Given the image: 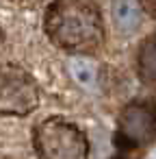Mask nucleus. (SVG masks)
<instances>
[{
	"label": "nucleus",
	"mask_w": 156,
	"mask_h": 159,
	"mask_svg": "<svg viewBox=\"0 0 156 159\" xmlns=\"http://www.w3.org/2000/svg\"><path fill=\"white\" fill-rule=\"evenodd\" d=\"M44 29L48 39L67 52H91L104 39L102 13L93 0H52Z\"/></svg>",
	"instance_id": "nucleus-1"
},
{
	"label": "nucleus",
	"mask_w": 156,
	"mask_h": 159,
	"mask_svg": "<svg viewBox=\"0 0 156 159\" xmlns=\"http://www.w3.org/2000/svg\"><path fill=\"white\" fill-rule=\"evenodd\" d=\"M33 146L39 159H89L87 135L65 118H48L37 124Z\"/></svg>",
	"instance_id": "nucleus-2"
},
{
	"label": "nucleus",
	"mask_w": 156,
	"mask_h": 159,
	"mask_svg": "<svg viewBox=\"0 0 156 159\" xmlns=\"http://www.w3.org/2000/svg\"><path fill=\"white\" fill-rule=\"evenodd\" d=\"M39 105L33 76L18 66H0V116H28Z\"/></svg>",
	"instance_id": "nucleus-3"
},
{
	"label": "nucleus",
	"mask_w": 156,
	"mask_h": 159,
	"mask_svg": "<svg viewBox=\"0 0 156 159\" xmlns=\"http://www.w3.org/2000/svg\"><path fill=\"white\" fill-rule=\"evenodd\" d=\"M156 139V107L152 102H130L117 118L115 142L124 150L150 146Z\"/></svg>",
	"instance_id": "nucleus-4"
},
{
	"label": "nucleus",
	"mask_w": 156,
	"mask_h": 159,
	"mask_svg": "<svg viewBox=\"0 0 156 159\" xmlns=\"http://www.w3.org/2000/svg\"><path fill=\"white\" fill-rule=\"evenodd\" d=\"M137 72L145 85L156 87V35L141 44L137 55Z\"/></svg>",
	"instance_id": "nucleus-5"
},
{
	"label": "nucleus",
	"mask_w": 156,
	"mask_h": 159,
	"mask_svg": "<svg viewBox=\"0 0 156 159\" xmlns=\"http://www.w3.org/2000/svg\"><path fill=\"white\" fill-rule=\"evenodd\" d=\"M141 22V5L139 0H119L115 5V24L124 33H132Z\"/></svg>",
	"instance_id": "nucleus-6"
},
{
	"label": "nucleus",
	"mask_w": 156,
	"mask_h": 159,
	"mask_svg": "<svg viewBox=\"0 0 156 159\" xmlns=\"http://www.w3.org/2000/svg\"><path fill=\"white\" fill-rule=\"evenodd\" d=\"M139 5H141V9H143L150 18L156 20V0H139Z\"/></svg>",
	"instance_id": "nucleus-7"
},
{
	"label": "nucleus",
	"mask_w": 156,
	"mask_h": 159,
	"mask_svg": "<svg viewBox=\"0 0 156 159\" xmlns=\"http://www.w3.org/2000/svg\"><path fill=\"white\" fill-rule=\"evenodd\" d=\"M2 48H5V33L0 29V52H2Z\"/></svg>",
	"instance_id": "nucleus-8"
},
{
	"label": "nucleus",
	"mask_w": 156,
	"mask_h": 159,
	"mask_svg": "<svg viewBox=\"0 0 156 159\" xmlns=\"http://www.w3.org/2000/svg\"><path fill=\"white\" fill-rule=\"evenodd\" d=\"M117 159H126V157H117Z\"/></svg>",
	"instance_id": "nucleus-9"
}]
</instances>
